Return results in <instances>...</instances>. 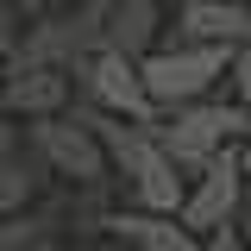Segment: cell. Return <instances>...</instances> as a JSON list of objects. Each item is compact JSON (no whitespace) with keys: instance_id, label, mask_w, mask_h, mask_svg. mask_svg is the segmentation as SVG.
<instances>
[{"instance_id":"1","label":"cell","mask_w":251,"mask_h":251,"mask_svg":"<svg viewBox=\"0 0 251 251\" xmlns=\"http://www.w3.org/2000/svg\"><path fill=\"white\" fill-rule=\"evenodd\" d=\"M151 138H157V151L182 170V182H188V176H201L220 151H232V145L251 138V113H239L226 94H214V100H195V107H176V113L151 120Z\"/></svg>"},{"instance_id":"2","label":"cell","mask_w":251,"mask_h":251,"mask_svg":"<svg viewBox=\"0 0 251 251\" xmlns=\"http://www.w3.org/2000/svg\"><path fill=\"white\" fill-rule=\"evenodd\" d=\"M138 82H145V100L151 113H176V107H195V100H214L220 82H226V50H201V44H176L163 38L151 57H138Z\"/></svg>"},{"instance_id":"3","label":"cell","mask_w":251,"mask_h":251,"mask_svg":"<svg viewBox=\"0 0 251 251\" xmlns=\"http://www.w3.org/2000/svg\"><path fill=\"white\" fill-rule=\"evenodd\" d=\"M19 145H25V151L44 163V176L63 182V188H100V182H107V151H100V138H94L75 113L31 120Z\"/></svg>"},{"instance_id":"4","label":"cell","mask_w":251,"mask_h":251,"mask_svg":"<svg viewBox=\"0 0 251 251\" xmlns=\"http://www.w3.org/2000/svg\"><path fill=\"white\" fill-rule=\"evenodd\" d=\"M75 100L69 107H88V113H107V120H126V126H151V100H145V82H138V63L113 57V50H94V57L75 63L69 75Z\"/></svg>"},{"instance_id":"5","label":"cell","mask_w":251,"mask_h":251,"mask_svg":"<svg viewBox=\"0 0 251 251\" xmlns=\"http://www.w3.org/2000/svg\"><path fill=\"white\" fill-rule=\"evenodd\" d=\"M245 195H251V188H245V176H239V145H232V151H220L201 176H188L182 207H176V226L195 232V239H207V232H220V226L239 220Z\"/></svg>"},{"instance_id":"6","label":"cell","mask_w":251,"mask_h":251,"mask_svg":"<svg viewBox=\"0 0 251 251\" xmlns=\"http://www.w3.org/2000/svg\"><path fill=\"white\" fill-rule=\"evenodd\" d=\"M69 100H75V88H69L63 69L31 63V57H19V50L0 63V113H13L19 126L57 120V113H69Z\"/></svg>"},{"instance_id":"7","label":"cell","mask_w":251,"mask_h":251,"mask_svg":"<svg viewBox=\"0 0 251 251\" xmlns=\"http://www.w3.org/2000/svg\"><path fill=\"white\" fill-rule=\"evenodd\" d=\"M176 44H201V50H245L251 44V6L245 0H188L170 13V31Z\"/></svg>"},{"instance_id":"8","label":"cell","mask_w":251,"mask_h":251,"mask_svg":"<svg viewBox=\"0 0 251 251\" xmlns=\"http://www.w3.org/2000/svg\"><path fill=\"white\" fill-rule=\"evenodd\" d=\"M163 31H170V13H163L157 0H107V19H100V50H113V57L138 63V57H151L157 44H163Z\"/></svg>"},{"instance_id":"9","label":"cell","mask_w":251,"mask_h":251,"mask_svg":"<svg viewBox=\"0 0 251 251\" xmlns=\"http://www.w3.org/2000/svg\"><path fill=\"white\" fill-rule=\"evenodd\" d=\"M100 239H113L120 251H201L195 232H182L176 220H163V214H138V207H113Z\"/></svg>"},{"instance_id":"10","label":"cell","mask_w":251,"mask_h":251,"mask_svg":"<svg viewBox=\"0 0 251 251\" xmlns=\"http://www.w3.org/2000/svg\"><path fill=\"white\" fill-rule=\"evenodd\" d=\"M0 251H69V232H63L57 195H44V201H31L25 214L0 220Z\"/></svg>"},{"instance_id":"11","label":"cell","mask_w":251,"mask_h":251,"mask_svg":"<svg viewBox=\"0 0 251 251\" xmlns=\"http://www.w3.org/2000/svg\"><path fill=\"white\" fill-rule=\"evenodd\" d=\"M44 195H50V176H44V163H38L25 145L0 157V220L25 214L31 201H44Z\"/></svg>"},{"instance_id":"12","label":"cell","mask_w":251,"mask_h":251,"mask_svg":"<svg viewBox=\"0 0 251 251\" xmlns=\"http://www.w3.org/2000/svg\"><path fill=\"white\" fill-rule=\"evenodd\" d=\"M220 88H226V100H232L239 113H251V44L226 57V82H220Z\"/></svg>"},{"instance_id":"13","label":"cell","mask_w":251,"mask_h":251,"mask_svg":"<svg viewBox=\"0 0 251 251\" xmlns=\"http://www.w3.org/2000/svg\"><path fill=\"white\" fill-rule=\"evenodd\" d=\"M19 138H25V126L13 120V113H0V157H6V151H19Z\"/></svg>"},{"instance_id":"14","label":"cell","mask_w":251,"mask_h":251,"mask_svg":"<svg viewBox=\"0 0 251 251\" xmlns=\"http://www.w3.org/2000/svg\"><path fill=\"white\" fill-rule=\"evenodd\" d=\"M201 251H245V245H239V232H232V226H220V232L201 239Z\"/></svg>"},{"instance_id":"15","label":"cell","mask_w":251,"mask_h":251,"mask_svg":"<svg viewBox=\"0 0 251 251\" xmlns=\"http://www.w3.org/2000/svg\"><path fill=\"white\" fill-rule=\"evenodd\" d=\"M232 232H239V245L251 251V195H245V207H239V220H232Z\"/></svg>"},{"instance_id":"16","label":"cell","mask_w":251,"mask_h":251,"mask_svg":"<svg viewBox=\"0 0 251 251\" xmlns=\"http://www.w3.org/2000/svg\"><path fill=\"white\" fill-rule=\"evenodd\" d=\"M239 176H245V188H251V138L239 145Z\"/></svg>"},{"instance_id":"17","label":"cell","mask_w":251,"mask_h":251,"mask_svg":"<svg viewBox=\"0 0 251 251\" xmlns=\"http://www.w3.org/2000/svg\"><path fill=\"white\" fill-rule=\"evenodd\" d=\"M75 251H120L113 239H94V245H75Z\"/></svg>"},{"instance_id":"18","label":"cell","mask_w":251,"mask_h":251,"mask_svg":"<svg viewBox=\"0 0 251 251\" xmlns=\"http://www.w3.org/2000/svg\"><path fill=\"white\" fill-rule=\"evenodd\" d=\"M245 6H251V0H245Z\"/></svg>"}]
</instances>
